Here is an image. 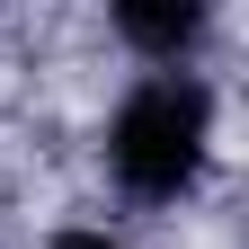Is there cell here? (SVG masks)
<instances>
[{
	"mask_svg": "<svg viewBox=\"0 0 249 249\" xmlns=\"http://www.w3.org/2000/svg\"><path fill=\"white\" fill-rule=\"evenodd\" d=\"M45 249H124V240H107V231H53Z\"/></svg>",
	"mask_w": 249,
	"mask_h": 249,
	"instance_id": "3",
	"label": "cell"
},
{
	"mask_svg": "<svg viewBox=\"0 0 249 249\" xmlns=\"http://www.w3.org/2000/svg\"><path fill=\"white\" fill-rule=\"evenodd\" d=\"M116 36L134 45V53H151L160 71H178V53L205 36V9H196V0H124V9H116Z\"/></svg>",
	"mask_w": 249,
	"mask_h": 249,
	"instance_id": "2",
	"label": "cell"
},
{
	"mask_svg": "<svg viewBox=\"0 0 249 249\" xmlns=\"http://www.w3.org/2000/svg\"><path fill=\"white\" fill-rule=\"evenodd\" d=\"M205 142H213V89L196 71H151L107 116V169L134 205L187 196L196 169H205Z\"/></svg>",
	"mask_w": 249,
	"mask_h": 249,
	"instance_id": "1",
	"label": "cell"
}]
</instances>
